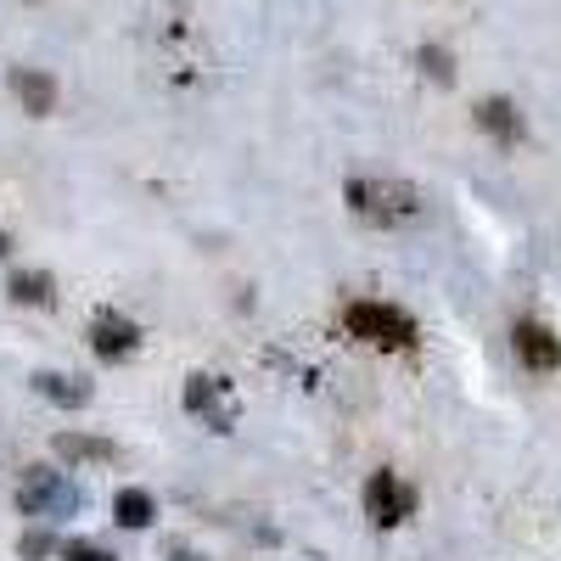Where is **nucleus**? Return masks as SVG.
Returning <instances> with one entry per match:
<instances>
[{"instance_id":"obj_1","label":"nucleus","mask_w":561,"mask_h":561,"mask_svg":"<svg viewBox=\"0 0 561 561\" xmlns=\"http://www.w3.org/2000/svg\"><path fill=\"white\" fill-rule=\"evenodd\" d=\"M343 197L365 225H382V230H399L421 214V192L404 185V180H348Z\"/></svg>"},{"instance_id":"obj_2","label":"nucleus","mask_w":561,"mask_h":561,"mask_svg":"<svg viewBox=\"0 0 561 561\" xmlns=\"http://www.w3.org/2000/svg\"><path fill=\"white\" fill-rule=\"evenodd\" d=\"M343 325H348V337H359L370 348H393V354L415 348V320L393 304H348Z\"/></svg>"},{"instance_id":"obj_3","label":"nucleus","mask_w":561,"mask_h":561,"mask_svg":"<svg viewBox=\"0 0 561 561\" xmlns=\"http://www.w3.org/2000/svg\"><path fill=\"white\" fill-rule=\"evenodd\" d=\"M18 511L23 517H51V523H68L73 511H79V489L51 472V466H28L23 483H18Z\"/></svg>"},{"instance_id":"obj_4","label":"nucleus","mask_w":561,"mask_h":561,"mask_svg":"<svg viewBox=\"0 0 561 561\" xmlns=\"http://www.w3.org/2000/svg\"><path fill=\"white\" fill-rule=\"evenodd\" d=\"M365 511H370L377 528H399V523H410V511H415V489L399 472H370L365 478Z\"/></svg>"},{"instance_id":"obj_5","label":"nucleus","mask_w":561,"mask_h":561,"mask_svg":"<svg viewBox=\"0 0 561 561\" xmlns=\"http://www.w3.org/2000/svg\"><path fill=\"white\" fill-rule=\"evenodd\" d=\"M90 348H96V359H129L135 348H140V325L129 320V314H118V309H96L90 314Z\"/></svg>"},{"instance_id":"obj_6","label":"nucleus","mask_w":561,"mask_h":561,"mask_svg":"<svg viewBox=\"0 0 561 561\" xmlns=\"http://www.w3.org/2000/svg\"><path fill=\"white\" fill-rule=\"evenodd\" d=\"M180 399H185V410H192V415H203L214 433H230V421H237V404H230V382H219V377H192Z\"/></svg>"},{"instance_id":"obj_7","label":"nucleus","mask_w":561,"mask_h":561,"mask_svg":"<svg viewBox=\"0 0 561 561\" xmlns=\"http://www.w3.org/2000/svg\"><path fill=\"white\" fill-rule=\"evenodd\" d=\"M511 343H517V359H523L528 370H556V365H561V337L545 332L539 320H517Z\"/></svg>"},{"instance_id":"obj_8","label":"nucleus","mask_w":561,"mask_h":561,"mask_svg":"<svg viewBox=\"0 0 561 561\" xmlns=\"http://www.w3.org/2000/svg\"><path fill=\"white\" fill-rule=\"evenodd\" d=\"M34 393L51 399L57 410H84L90 399H96V388H90L84 377H73V370H39V377H34Z\"/></svg>"},{"instance_id":"obj_9","label":"nucleus","mask_w":561,"mask_h":561,"mask_svg":"<svg viewBox=\"0 0 561 561\" xmlns=\"http://www.w3.org/2000/svg\"><path fill=\"white\" fill-rule=\"evenodd\" d=\"M12 96L23 102L28 118H51L57 84H51V73H39V68H12Z\"/></svg>"},{"instance_id":"obj_10","label":"nucleus","mask_w":561,"mask_h":561,"mask_svg":"<svg viewBox=\"0 0 561 561\" xmlns=\"http://www.w3.org/2000/svg\"><path fill=\"white\" fill-rule=\"evenodd\" d=\"M51 455L68 460V466H102V460H113L118 449H113L107 438H96V433H57V438H51Z\"/></svg>"},{"instance_id":"obj_11","label":"nucleus","mask_w":561,"mask_h":561,"mask_svg":"<svg viewBox=\"0 0 561 561\" xmlns=\"http://www.w3.org/2000/svg\"><path fill=\"white\" fill-rule=\"evenodd\" d=\"M113 523L129 528V534L152 528V523H158V500H152L147 489H118V494H113Z\"/></svg>"},{"instance_id":"obj_12","label":"nucleus","mask_w":561,"mask_h":561,"mask_svg":"<svg viewBox=\"0 0 561 561\" xmlns=\"http://www.w3.org/2000/svg\"><path fill=\"white\" fill-rule=\"evenodd\" d=\"M478 124L500 140V147H517L523 140V113L511 107L505 96H489V102H478Z\"/></svg>"},{"instance_id":"obj_13","label":"nucleus","mask_w":561,"mask_h":561,"mask_svg":"<svg viewBox=\"0 0 561 561\" xmlns=\"http://www.w3.org/2000/svg\"><path fill=\"white\" fill-rule=\"evenodd\" d=\"M7 293H12L18 304H28V309H45V304L57 298V287H51V275H45V270H18Z\"/></svg>"},{"instance_id":"obj_14","label":"nucleus","mask_w":561,"mask_h":561,"mask_svg":"<svg viewBox=\"0 0 561 561\" xmlns=\"http://www.w3.org/2000/svg\"><path fill=\"white\" fill-rule=\"evenodd\" d=\"M415 62H421V73H427L433 84H455V57L444 51V45H421Z\"/></svg>"},{"instance_id":"obj_15","label":"nucleus","mask_w":561,"mask_h":561,"mask_svg":"<svg viewBox=\"0 0 561 561\" xmlns=\"http://www.w3.org/2000/svg\"><path fill=\"white\" fill-rule=\"evenodd\" d=\"M62 561H118V556L96 539H73V545H62Z\"/></svg>"},{"instance_id":"obj_16","label":"nucleus","mask_w":561,"mask_h":561,"mask_svg":"<svg viewBox=\"0 0 561 561\" xmlns=\"http://www.w3.org/2000/svg\"><path fill=\"white\" fill-rule=\"evenodd\" d=\"M51 550H57V539L45 534V528L23 534V545H18V556H23V561H45V556H51Z\"/></svg>"},{"instance_id":"obj_17","label":"nucleus","mask_w":561,"mask_h":561,"mask_svg":"<svg viewBox=\"0 0 561 561\" xmlns=\"http://www.w3.org/2000/svg\"><path fill=\"white\" fill-rule=\"evenodd\" d=\"M169 561H208V556H197V550H169Z\"/></svg>"},{"instance_id":"obj_18","label":"nucleus","mask_w":561,"mask_h":561,"mask_svg":"<svg viewBox=\"0 0 561 561\" xmlns=\"http://www.w3.org/2000/svg\"><path fill=\"white\" fill-rule=\"evenodd\" d=\"M12 253V237H7V225H0V259H7Z\"/></svg>"}]
</instances>
